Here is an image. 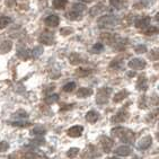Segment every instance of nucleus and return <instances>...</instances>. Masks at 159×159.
Wrapping results in <instances>:
<instances>
[{"label": "nucleus", "instance_id": "nucleus-42", "mask_svg": "<svg viewBox=\"0 0 159 159\" xmlns=\"http://www.w3.org/2000/svg\"><path fill=\"white\" fill-rule=\"evenodd\" d=\"M150 58L153 59V60H158V50H157V49H153L152 51H151Z\"/></svg>", "mask_w": 159, "mask_h": 159}, {"label": "nucleus", "instance_id": "nucleus-9", "mask_svg": "<svg viewBox=\"0 0 159 159\" xmlns=\"http://www.w3.org/2000/svg\"><path fill=\"white\" fill-rule=\"evenodd\" d=\"M150 17L148 16H142V17H139L134 20V26L139 30H144L147 28L148 26L150 25Z\"/></svg>", "mask_w": 159, "mask_h": 159}, {"label": "nucleus", "instance_id": "nucleus-16", "mask_svg": "<svg viewBox=\"0 0 159 159\" xmlns=\"http://www.w3.org/2000/svg\"><path fill=\"white\" fill-rule=\"evenodd\" d=\"M114 152L116 153L117 156H122V157H126L129 155H131L132 152V149L129 146H120L115 149Z\"/></svg>", "mask_w": 159, "mask_h": 159}, {"label": "nucleus", "instance_id": "nucleus-1", "mask_svg": "<svg viewBox=\"0 0 159 159\" xmlns=\"http://www.w3.org/2000/svg\"><path fill=\"white\" fill-rule=\"evenodd\" d=\"M111 133H112L113 137H115V138L119 139L121 142H124V143L131 144V143H133V141H134V133H133V131H131V130L128 128L116 126V128L112 129Z\"/></svg>", "mask_w": 159, "mask_h": 159}, {"label": "nucleus", "instance_id": "nucleus-17", "mask_svg": "<svg viewBox=\"0 0 159 159\" xmlns=\"http://www.w3.org/2000/svg\"><path fill=\"white\" fill-rule=\"evenodd\" d=\"M17 57L21 60H28L32 57L31 50H28L27 48H20L17 51Z\"/></svg>", "mask_w": 159, "mask_h": 159}, {"label": "nucleus", "instance_id": "nucleus-4", "mask_svg": "<svg viewBox=\"0 0 159 159\" xmlns=\"http://www.w3.org/2000/svg\"><path fill=\"white\" fill-rule=\"evenodd\" d=\"M86 10L85 5H81V3H74L72 5V9L71 11H69L67 14V17L71 20H76V19H79L80 16L83 15V12Z\"/></svg>", "mask_w": 159, "mask_h": 159}, {"label": "nucleus", "instance_id": "nucleus-31", "mask_svg": "<svg viewBox=\"0 0 159 159\" xmlns=\"http://www.w3.org/2000/svg\"><path fill=\"white\" fill-rule=\"evenodd\" d=\"M103 50H104V45H103L102 43H96L95 45H93L92 52L93 53H101V52H103Z\"/></svg>", "mask_w": 159, "mask_h": 159}, {"label": "nucleus", "instance_id": "nucleus-36", "mask_svg": "<svg viewBox=\"0 0 159 159\" xmlns=\"http://www.w3.org/2000/svg\"><path fill=\"white\" fill-rule=\"evenodd\" d=\"M135 53H138V54H142V53H146L147 52V46L146 45H138V46H135V49H134Z\"/></svg>", "mask_w": 159, "mask_h": 159}, {"label": "nucleus", "instance_id": "nucleus-15", "mask_svg": "<svg viewBox=\"0 0 159 159\" xmlns=\"http://www.w3.org/2000/svg\"><path fill=\"white\" fill-rule=\"evenodd\" d=\"M44 23H45V25L50 26V27H57L59 23H60V18L57 15H50L45 18Z\"/></svg>", "mask_w": 159, "mask_h": 159}, {"label": "nucleus", "instance_id": "nucleus-40", "mask_svg": "<svg viewBox=\"0 0 159 159\" xmlns=\"http://www.w3.org/2000/svg\"><path fill=\"white\" fill-rule=\"evenodd\" d=\"M139 107H140V108H146V107H147L146 96H141V98L139 99Z\"/></svg>", "mask_w": 159, "mask_h": 159}, {"label": "nucleus", "instance_id": "nucleus-38", "mask_svg": "<svg viewBox=\"0 0 159 159\" xmlns=\"http://www.w3.org/2000/svg\"><path fill=\"white\" fill-rule=\"evenodd\" d=\"M60 33H61L62 35H69V34L74 33V28H71V27L61 28V30H60Z\"/></svg>", "mask_w": 159, "mask_h": 159}, {"label": "nucleus", "instance_id": "nucleus-24", "mask_svg": "<svg viewBox=\"0 0 159 159\" xmlns=\"http://www.w3.org/2000/svg\"><path fill=\"white\" fill-rule=\"evenodd\" d=\"M53 7L55 9H64L68 5L67 0H53Z\"/></svg>", "mask_w": 159, "mask_h": 159}, {"label": "nucleus", "instance_id": "nucleus-6", "mask_svg": "<svg viewBox=\"0 0 159 159\" xmlns=\"http://www.w3.org/2000/svg\"><path fill=\"white\" fill-rule=\"evenodd\" d=\"M129 119V112L126 110H121L119 111L115 115L112 116L111 119V122L113 123V124H119V123H123L125 122L126 120Z\"/></svg>", "mask_w": 159, "mask_h": 159}, {"label": "nucleus", "instance_id": "nucleus-22", "mask_svg": "<svg viewBox=\"0 0 159 159\" xmlns=\"http://www.w3.org/2000/svg\"><path fill=\"white\" fill-rule=\"evenodd\" d=\"M93 94V89L92 88H86V87H83V88H79V90L77 92V97L79 98H86L90 96Z\"/></svg>", "mask_w": 159, "mask_h": 159}, {"label": "nucleus", "instance_id": "nucleus-12", "mask_svg": "<svg viewBox=\"0 0 159 159\" xmlns=\"http://www.w3.org/2000/svg\"><path fill=\"white\" fill-rule=\"evenodd\" d=\"M151 144H152V138H151L150 135H146V137H143L142 139L139 140L137 147L140 150H146V149H148Z\"/></svg>", "mask_w": 159, "mask_h": 159}, {"label": "nucleus", "instance_id": "nucleus-35", "mask_svg": "<svg viewBox=\"0 0 159 159\" xmlns=\"http://www.w3.org/2000/svg\"><path fill=\"white\" fill-rule=\"evenodd\" d=\"M111 68H115V69H121L122 68V61H120V59H114L110 64Z\"/></svg>", "mask_w": 159, "mask_h": 159}, {"label": "nucleus", "instance_id": "nucleus-27", "mask_svg": "<svg viewBox=\"0 0 159 159\" xmlns=\"http://www.w3.org/2000/svg\"><path fill=\"white\" fill-rule=\"evenodd\" d=\"M11 21H12L11 18L8 17V16H1V17H0V28H1V30L5 28L6 26H8Z\"/></svg>", "mask_w": 159, "mask_h": 159}, {"label": "nucleus", "instance_id": "nucleus-28", "mask_svg": "<svg viewBox=\"0 0 159 159\" xmlns=\"http://www.w3.org/2000/svg\"><path fill=\"white\" fill-rule=\"evenodd\" d=\"M31 52H32V57H33L34 59L40 58L41 55L43 54V48H42V46H35Z\"/></svg>", "mask_w": 159, "mask_h": 159}, {"label": "nucleus", "instance_id": "nucleus-41", "mask_svg": "<svg viewBox=\"0 0 159 159\" xmlns=\"http://www.w3.org/2000/svg\"><path fill=\"white\" fill-rule=\"evenodd\" d=\"M25 158H40V155H37V153H35L34 151H30V152L25 153L24 155Z\"/></svg>", "mask_w": 159, "mask_h": 159}, {"label": "nucleus", "instance_id": "nucleus-33", "mask_svg": "<svg viewBox=\"0 0 159 159\" xmlns=\"http://www.w3.org/2000/svg\"><path fill=\"white\" fill-rule=\"evenodd\" d=\"M80 150L78 148H70V149L67 151V156L70 157V158H74V157L78 156V153H79Z\"/></svg>", "mask_w": 159, "mask_h": 159}, {"label": "nucleus", "instance_id": "nucleus-21", "mask_svg": "<svg viewBox=\"0 0 159 159\" xmlns=\"http://www.w3.org/2000/svg\"><path fill=\"white\" fill-rule=\"evenodd\" d=\"M69 60H70L71 64H80V63L86 62L85 59H84L81 55L78 54V53H72V54L69 57Z\"/></svg>", "mask_w": 159, "mask_h": 159}, {"label": "nucleus", "instance_id": "nucleus-14", "mask_svg": "<svg viewBox=\"0 0 159 159\" xmlns=\"http://www.w3.org/2000/svg\"><path fill=\"white\" fill-rule=\"evenodd\" d=\"M135 88L142 92V90H147L148 89V80H147V77L142 75V76L139 77L138 81H137V85H135Z\"/></svg>", "mask_w": 159, "mask_h": 159}, {"label": "nucleus", "instance_id": "nucleus-30", "mask_svg": "<svg viewBox=\"0 0 159 159\" xmlns=\"http://www.w3.org/2000/svg\"><path fill=\"white\" fill-rule=\"evenodd\" d=\"M75 88H76V84H75L74 81H72V83H68L63 86V92L71 93V92H74Z\"/></svg>", "mask_w": 159, "mask_h": 159}, {"label": "nucleus", "instance_id": "nucleus-8", "mask_svg": "<svg viewBox=\"0 0 159 159\" xmlns=\"http://www.w3.org/2000/svg\"><path fill=\"white\" fill-rule=\"evenodd\" d=\"M101 144H102L103 150H104L106 153H108V152H111V150L113 148L114 141L111 138H108V137H106V135H103V137H101Z\"/></svg>", "mask_w": 159, "mask_h": 159}, {"label": "nucleus", "instance_id": "nucleus-2", "mask_svg": "<svg viewBox=\"0 0 159 159\" xmlns=\"http://www.w3.org/2000/svg\"><path fill=\"white\" fill-rule=\"evenodd\" d=\"M97 24L99 28L114 27V26H116L119 24V19L114 15H105V16H102L101 18H98Z\"/></svg>", "mask_w": 159, "mask_h": 159}, {"label": "nucleus", "instance_id": "nucleus-11", "mask_svg": "<svg viewBox=\"0 0 159 159\" xmlns=\"http://www.w3.org/2000/svg\"><path fill=\"white\" fill-rule=\"evenodd\" d=\"M84 132V128L81 125H75L71 126L69 130L67 131V134L70 137V138H79L81 137Z\"/></svg>", "mask_w": 159, "mask_h": 159}, {"label": "nucleus", "instance_id": "nucleus-5", "mask_svg": "<svg viewBox=\"0 0 159 159\" xmlns=\"http://www.w3.org/2000/svg\"><path fill=\"white\" fill-rule=\"evenodd\" d=\"M128 66L132 70H142V69H144V68L147 67V62L144 61L143 59L133 58L129 61Z\"/></svg>", "mask_w": 159, "mask_h": 159}, {"label": "nucleus", "instance_id": "nucleus-23", "mask_svg": "<svg viewBox=\"0 0 159 159\" xmlns=\"http://www.w3.org/2000/svg\"><path fill=\"white\" fill-rule=\"evenodd\" d=\"M110 5L111 7H113L114 9L121 10L123 8H125L126 3L123 1V0H110Z\"/></svg>", "mask_w": 159, "mask_h": 159}, {"label": "nucleus", "instance_id": "nucleus-18", "mask_svg": "<svg viewBox=\"0 0 159 159\" xmlns=\"http://www.w3.org/2000/svg\"><path fill=\"white\" fill-rule=\"evenodd\" d=\"M129 95H130V93H129L128 90H125V89H123V90H121V92L115 94V96L113 97V102L114 103H121V102L124 101Z\"/></svg>", "mask_w": 159, "mask_h": 159}, {"label": "nucleus", "instance_id": "nucleus-25", "mask_svg": "<svg viewBox=\"0 0 159 159\" xmlns=\"http://www.w3.org/2000/svg\"><path fill=\"white\" fill-rule=\"evenodd\" d=\"M58 101H59V95H58V94H52V95H49L48 97H45V99H44V102H45L48 105H52V104H54V103H57Z\"/></svg>", "mask_w": 159, "mask_h": 159}, {"label": "nucleus", "instance_id": "nucleus-39", "mask_svg": "<svg viewBox=\"0 0 159 159\" xmlns=\"http://www.w3.org/2000/svg\"><path fill=\"white\" fill-rule=\"evenodd\" d=\"M15 116L19 117V119H26V117H28V115L25 111H18L15 113Z\"/></svg>", "mask_w": 159, "mask_h": 159}, {"label": "nucleus", "instance_id": "nucleus-29", "mask_svg": "<svg viewBox=\"0 0 159 159\" xmlns=\"http://www.w3.org/2000/svg\"><path fill=\"white\" fill-rule=\"evenodd\" d=\"M46 130L42 126H36V128H34L33 130L31 131V133L33 135H44L45 134Z\"/></svg>", "mask_w": 159, "mask_h": 159}, {"label": "nucleus", "instance_id": "nucleus-10", "mask_svg": "<svg viewBox=\"0 0 159 159\" xmlns=\"http://www.w3.org/2000/svg\"><path fill=\"white\" fill-rule=\"evenodd\" d=\"M106 10V7L103 2H99L97 5H95L94 7H92L90 9H89V15L92 16V17H95V16H99L101 14Z\"/></svg>", "mask_w": 159, "mask_h": 159}, {"label": "nucleus", "instance_id": "nucleus-34", "mask_svg": "<svg viewBox=\"0 0 159 159\" xmlns=\"http://www.w3.org/2000/svg\"><path fill=\"white\" fill-rule=\"evenodd\" d=\"M11 125L18 126V128H27V126L31 125V123H30V122H24V121H15V122L11 123Z\"/></svg>", "mask_w": 159, "mask_h": 159}, {"label": "nucleus", "instance_id": "nucleus-19", "mask_svg": "<svg viewBox=\"0 0 159 159\" xmlns=\"http://www.w3.org/2000/svg\"><path fill=\"white\" fill-rule=\"evenodd\" d=\"M85 119H86V121L89 123H95V122H97V120L99 119V114H98L97 112H95V111H89V112L86 113Z\"/></svg>", "mask_w": 159, "mask_h": 159}, {"label": "nucleus", "instance_id": "nucleus-43", "mask_svg": "<svg viewBox=\"0 0 159 159\" xmlns=\"http://www.w3.org/2000/svg\"><path fill=\"white\" fill-rule=\"evenodd\" d=\"M80 1H83V2H87V3H89V2H93L94 0H80Z\"/></svg>", "mask_w": 159, "mask_h": 159}, {"label": "nucleus", "instance_id": "nucleus-3", "mask_svg": "<svg viewBox=\"0 0 159 159\" xmlns=\"http://www.w3.org/2000/svg\"><path fill=\"white\" fill-rule=\"evenodd\" d=\"M112 94V88L110 87H102L97 90L96 94V103L99 105L106 104Z\"/></svg>", "mask_w": 159, "mask_h": 159}, {"label": "nucleus", "instance_id": "nucleus-37", "mask_svg": "<svg viewBox=\"0 0 159 159\" xmlns=\"http://www.w3.org/2000/svg\"><path fill=\"white\" fill-rule=\"evenodd\" d=\"M8 149H9V143L6 141H1L0 142V152H5Z\"/></svg>", "mask_w": 159, "mask_h": 159}, {"label": "nucleus", "instance_id": "nucleus-13", "mask_svg": "<svg viewBox=\"0 0 159 159\" xmlns=\"http://www.w3.org/2000/svg\"><path fill=\"white\" fill-rule=\"evenodd\" d=\"M101 37H102V40L104 41L105 43H107L108 45H115V43H116L117 39H119L115 34H112V33L102 34Z\"/></svg>", "mask_w": 159, "mask_h": 159}, {"label": "nucleus", "instance_id": "nucleus-20", "mask_svg": "<svg viewBox=\"0 0 159 159\" xmlns=\"http://www.w3.org/2000/svg\"><path fill=\"white\" fill-rule=\"evenodd\" d=\"M12 49V42L9 40H5L0 44V52L1 53H8Z\"/></svg>", "mask_w": 159, "mask_h": 159}, {"label": "nucleus", "instance_id": "nucleus-26", "mask_svg": "<svg viewBox=\"0 0 159 159\" xmlns=\"http://www.w3.org/2000/svg\"><path fill=\"white\" fill-rule=\"evenodd\" d=\"M93 72L92 69H87V68H79L78 70H76V76H79V77H85V76H88Z\"/></svg>", "mask_w": 159, "mask_h": 159}, {"label": "nucleus", "instance_id": "nucleus-7", "mask_svg": "<svg viewBox=\"0 0 159 159\" xmlns=\"http://www.w3.org/2000/svg\"><path fill=\"white\" fill-rule=\"evenodd\" d=\"M39 41L40 43H43V44H46V45H52L54 44V35L51 32H43L42 34L39 37Z\"/></svg>", "mask_w": 159, "mask_h": 159}, {"label": "nucleus", "instance_id": "nucleus-32", "mask_svg": "<svg viewBox=\"0 0 159 159\" xmlns=\"http://www.w3.org/2000/svg\"><path fill=\"white\" fill-rule=\"evenodd\" d=\"M144 34H147V35H153V34H157L158 33V28L156 26H148L147 28H144Z\"/></svg>", "mask_w": 159, "mask_h": 159}]
</instances>
